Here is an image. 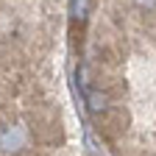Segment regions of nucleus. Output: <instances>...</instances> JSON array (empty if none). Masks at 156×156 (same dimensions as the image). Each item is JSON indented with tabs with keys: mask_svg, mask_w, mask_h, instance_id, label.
I'll return each instance as SVG.
<instances>
[{
	"mask_svg": "<svg viewBox=\"0 0 156 156\" xmlns=\"http://www.w3.org/2000/svg\"><path fill=\"white\" fill-rule=\"evenodd\" d=\"M98 126V134L101 136H106V140H120V136L126 134V128H128V123H131V114H128V109H123V106H109V109H103V112H98V120H95Z\"/></svg>",
	"mask_w": 156,
	"mask_h": 156,
	"instance_id": "f257e3e1",
	"label": "nucleus"
},
{
	"mask_svg": "<svg viewBox=\"0 0 156 156\" xmlns=\"http://www.w3.org/2000/svg\"><path fill=\"white\" fill-rule=\"evenodd\" d=\"M89 11H92V0H73L70 6V20H78V23H87L89 20Z\"/></svg>",
	"mask_w": 156,
	"mask_h": 156,
	"instance_id": "f03ea898",
	"label": "nucleus"
},
{
	"mask_svg": "<svg viewBox=\"0 0 156 156\" xmlns=\"http://www.w3.org/2000/svg\"><path fill=\"white\" fill-rule=\"evenodd\" d=\"M98 62H101L103 67H117L120 56H117V50L112 45H101V48H98Z\"/></svg>",
	"mask_w": 156,
	"mask_h": 156,
	"instance_id": "7ed1b4c3",
	"label": "nucleus"
},
{
	"mask_svg": "<svg viewBox=\"0 0 156 156\" xmlns=\"http://www.w3.org/2000/svg\"><path fill=\"white\" fill-rule=\"evenodd\" d=\"M136 6H140L145 14H156V0H134Z\"/></svg>",
	"mask_w": 156,
	"mask_h": 156,
	"instance_id": "20e7f679",
	"label": "nucleus"
}]
</instances>
